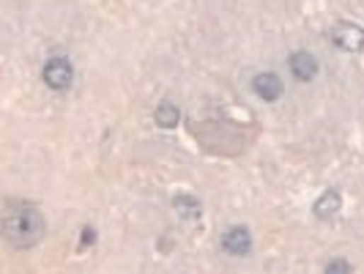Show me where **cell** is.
<instances>
[{"mask_svg":"<svg viewBox=\"0 0 364 274\" xmlns=\"http://www.w3.org/2000/svg\"><path fill=\"white\" fill-rule=\"evenodd\" d=\"M326 274H353V272H351V263H348V261H340V258H337V261H331V263L326 266Z\"/></svg>","mask_w":364,"mask_h":274,"instance_id":"obj_10","label":"cell"},{"mask_svg":"<svg viewBox=\"0 0 364 274\" xmlns=\"http://www.w3.org/2000/svg\"><path fill=\"white\" fill-rule=\"evenodd\" d=\"M290 72H293L296 80H312L318 74V61L309 52H296L290 58Z\"/></svg>","mask_w":364,"mask_h":274,"instance_id":"obj_6","label":"cell"},{"mask_svg":"<svg viewBox=\"0 0 364 274\" xmlns=\"http://www.w3.org/2000/svg\"><path fill=\"white\" fill-rule=\"evenodd\" d=\"M44 231V219L36 209H17L14 214H8L6 219V236L14 244H33Z\"/></svg>","mask_w":364,"mask_h":274,"instance_id":"obj_1","label":"cell"},{"mask_svg":"<svg viewBox=\"0 0 364 274\" xmlns=\"http://www.w3.org/2000/svg\"><path fill=\"white\" fill-rule=\"evenodd\" d=\"M331 42L337 44L345 52H359L364 47V28L353 25V22H340L331 30Z\"/></svg>","mask_w":364,"mask_h":274,"instance_id":"obj_2","label":"cell"},{"mask_svg":"<svg viewBox=\"0 0 364 274\" xmlns=\"http://www.w3.org/2000/svg\"><path fill=\"white\" fill-rule=\"evenodd\" d=\"M340 211V195L331 190L326 192V195H321V200L315 203V214L321 217V219H329V217H334Z\"/></svg>","mask_w":364,"mask_h":274,"instance_id":"obj_7","label":"cell"},{"mask_svg":"<svg viewBox=\"0 0 364 274\" xmlns=\"http://www.w3.org/2000/svg\"><path fill=\"white\" fill-rule=\"evenodd\" d=\"M252 91H255L261 99H266V102H274V99L283 93V80H280L277 74L263 72V74H258V77L252 80Z\"/></svg>","mask_w":364,"mask_h":274,"instance_id":"obj_4","label":"cell"},{"mask_svg":"<svg viewBox=\"0 0 364 274\" xmlns=\"http://www.w3.org/2000/svg\"><path fill=\"white\" fill-rule=\"evenodd\" d=\"M176 209L181 211L183 217H189V219H192V217H200V203H198L195 198H186V195H178V198H176Z\"/></svg>","mask_w":364,"mask_h":274,"instance_id":"obj_9","label":"cell"},{"mask_svg":"<svg viewBox=\"0 0 364 274\" xmlns=\"http://www.w3.org/2000/svg\"><path fill=\"white\" fill-rule=\"evenodd\" d=\"M44 83L55 91H63L72 85V64L66 58H52L50 64L44 66Z\"/></svg>","mask_w":364,"mask_h":274,"instance_id":"obj_3","label":"cell"},{"mask_svg":"<svg viewBox=\"0 0 364 274\" xmlns=\"http://www.w3.org/2000/svg\"><path fill=\"white\" fill-rule=\"evenodd\" d=\"M222 247L230 255L249 253V247H252L249 231H246V228H233V231H227V233H224V239H222Z\"/></svg>","mask_w":364,"mask_h":274,"instance_id":"obj_5","label":"cell"},{"mask_svg":"<svg viewBox=\"0 0 364 274\" xmlns=\"http://www.w3.org/2000/svg\"><path fill=\"white\" fill-rule=\"evenodd\" d=\"M91 241H93V231H91V228H85V231H82V247H85V244H91Z\"/></svg>","mask_w":364,"mask_h":274,"instance_id":"obj_11","label":"cell"},{"mask_svg":"<svg viewBox=\"0 0 364 274\" xmlns=\"http://www.w3.org/2000/svg\"><path fill=\"white\" fill-rule=\"evenodd\" d=\"M157 124L164 129H170V127H176L178 124V107L176 105H170V102H164V105L157 107Z\"/></svg>","mask_w":364,"mask_h":274,"instance_id":"obj_8","label":"cell"}]
</instances>
